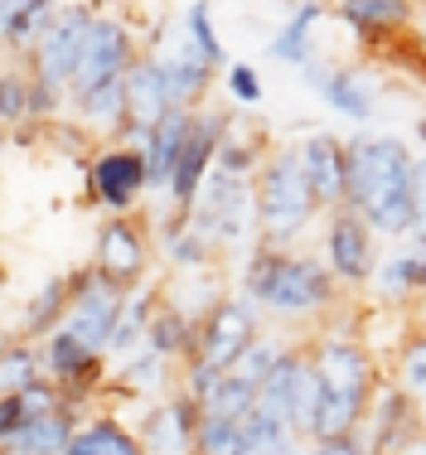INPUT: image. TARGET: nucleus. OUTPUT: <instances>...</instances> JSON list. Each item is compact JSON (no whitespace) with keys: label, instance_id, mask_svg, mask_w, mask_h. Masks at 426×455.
Returning a JSON list of instances; mask_svg holds the SVG:
<instances>
[{"label":"nucleus","instance_id":"1","mask_svg":"<svg viewBox=\"0 0 426 455\" xmlns=\"http://www.w3.org/2000/svg\"><path fill=\"white\" fill-rule=\"evenodd\" d=\"M412 165L398 140H358L349 146V199L364 223L383 233H407L417 228L412 213Z\"/></svg>","mask_w":426,"mask_h":455},{"label":"nucleus","instance_id":"2","mask_svg":"<svg viewBox=\"0 0 426 455\" xmlns=\"http://www.w3.org/2000/svg\"><path fill=\"white\" fill-rule=\"evenodd\" d=\"M315 373L325 383V403H320V417H315L310 436H320V446L325 441H344L358 407H364V393H368V363L354 344L330 339L315 354Z\"/></svg>","mask_w":426,"mask_h":455},{"label":"nucleus","instance_id":"3","mask_svg":"<svg viewBox=\"0 0 426 455\" xmlns=\"http://www.w3.org/2000/svg\"><path fill=\"white\" fill-rule=\"evenodd\" d=\"M315 204L320 199H315L310 180H305L301 150H286V156L271 160L267 180H261V194H257V223L271 237H291V233H301V223L310 219Z\"/></svg>","mask_w":426,"mask_h":455},{"label":"nucleus","instance_id":"4","mask_svg":"<svg viewBox=\"0 0 426 455\" xmlns=\"http://www.w3.org/2000/svg\"><path fill=\"white\" fill-rule=\"evenodd\" d=\"M247 286H253L257 300H267L271 310L281 315H301V310L330 300V281H325L320 267L310 262H291V257H277V252H261L247 272Z\"/></svg>","mask_w":426,"mask_h":455},{"label":"nucleus","instance_id":"5","mask_svg":"<svg viewBox=\"0 0 426 455\" xmlns=\"http://www.w3.org/2000/svg\"><path fill=\"white\" fill-rule=\"evenodd\" d=\"M126 73L131 68H126V35H122V25H112V20H92V25H87V39H83L78 78H73L78 97L107 88V83H122Z\"/></svg>","mask_w":426,"mask_h":455},{"label":"nucleus","instance_id":"6","mask_svg":"<svg viewBox=\"0 0 426 455\" xmlns=\"http://www.w3.org/2000/svg\"><path fill=\"white\" fill-rule=\"evenodd\" d=\"M253 315L247 306L237 300H223V306L209 315V330H204V344H199V368L209 373H233V363L253 349Z\"/></svg>","mask_w":426,"mask_h":455},{"label":"nucleus","instance_id":"7","mask_svg":"<svg viewBox=\"0 0 426 455\" xmlns=\"http://www.w3.org/2000/svg\"><path fill=\"white\" fill-rule=\"evenodd\" d=\"M87 25H92V20H87L83 10H68L63 20H53V25L44 29V39H39V78H44V88L78 78Z\"/></svg>","mask_w":426,"mask_h":455},{"label":"nucleus","instance_id":"8","mask_svg":"<svg viewBox=\"0 0 426 455\" xmlns=\"http://www.w3.org/2000/svg\"><path fill=\"white\" fill-rule=\"evenodd\" d=\"M301 165H305V180H310L315 199L320 204H334L349 194V150L330 136H310L301 150Z\"/></svg>","mask_w":426,"mask_h":455},{"label":"nucleus","instance_id":"9","mask_svg":"<svg viewBox=\"0 0 426 455\" xmlns=\"http://www.w3.org/2000/svg\"><path fill=\"white\" fill-rule=\"evenodd\" d=\"M218 136H223V122H218V116L194 122V136H189V146H184V156H180L174 180H170V189H174V199H180V204L199 199L204 180H209V160H213V150H218Z\"/></svg>","mask_w":426,"mask_h":455},{"label":"nucleus","instance_id":"10","mask_svg":"<svg viewBox=\"0 0 426 455\" xmlns=\"http://www.w3.org/2000/svg\"><path fill=\"white\" fill-rule=\"evenodd\" d=\"M117 320H122V300H117V291H112V286H87L83 300L73 306L68 334H73V339H83L87 349L97 354L102 344H112Z\"/></svg>","mask_w":426,"mask_h":455},{"label":"nucleus","instance_id":"11","mask_svg":"<svg viewBox=\"0 0 426 455\" xmlns=\"http://www.w3.org/2000/svg\"><path fill=\"white\" fill-rule=\"evenodd\" d=\"M146 180H150L146 156H136V150H112V156H102V160H97V170H92L97 194H102L112 209H126V204L146 189Z\"/></svg>","mask_w":426,"mask_h":455},{"label":"nucleus","instance_id":"12","mask_svg":"<svg viewBox=\"0 0 426 455\" xmlns=\"http://www.w3.org/2000/svg\"><path fill=\"white\" fill-rule=\"evenodd\" d=\"M126 107H131L136 122L150 126V132L174 112V92H170L165 73H160V63H136V68L126 73Z\"/></svg>","mask_w":426,"mask_h":455},{"label":"nucleus","instance_id":"13","mask_svg":"<svg viewBox=\"0 0 426 455\" xmlns=\"http://www.w3.org/2000/svg\"><path fill=\"white\" fill-rule=\"evenodd\" d=\"M330 262L334 272L358 281L374 272V247H368V223L358 219V213H340V219L330 223Z\"/></svg>","mask_w":426,"mask_h":455},{"label":"nucleus","instance_id":"14","mask_svg":"<svg viewBox=\"0 0 426 455\" xmlns=\"http://www.w3.org/2000/svg\"><path fill=\"white\" fill-rule=\"evenodd\" d=\"M189 136H194V116H184L180 107H174L165 122L146 136V170H150V180H174Z\"/></svg>","mask_w":426,"mask_h":455},{"label":"nucleus","instance_id":"15","mask_svg":"<svg viewBox=\"0 0 426 455\" xmlns=\"http://www.w3.org/2000/svg\"><path fill=\"white\" fill-rule=\"evenodd\" d=\"M97 262H102V276L112 281V286L136 281V276H141V262H146V252H141V237L131 233L126 223H107V228H102V243H97Z\"/></svg>","mask_w":426,"mask_h":455},{"label":"nucleus","instance_id":"16","mask_svg":"<svg viewBox=\"0 0 426 455\" xmlns=\"http://www.w3.org/2000/svg\"><path fill=\"white\" fill-rule=\"evenodd\" d=\"M305 378V363L296 359V354H281V363L271 368V378L261 383L257 393V411H267V417H281L291 427V403H296V387Z\"/></svg>","mask_w":426,"mask_h":455},{"label":"nucleus","instance_id":"17","mask_svg":"<svg viewBox=\"0 0 426 455\" xmlns=\"http://www.w3.org/2000/svg\"><path fill=\"white\" fill-rule=\"evenodd\" d=\"M73 436L78 431L68 427V417L63 411H53V417H44V421H29L25 431H20L15 441H10V455H63L73 446Z\"/></svg>","mask_w":426,"mask_h":455},{"label":"nucleus","instance_id":"18","mask_svg":"<svg viewBox=\"0 0 426 455\" xmlns=\"http://www.w3.org/2000/svg\"><path fill=\"white\" fill-rule=\"evenodd\" d=\"M150 451L156 455H184L189 451V441H199V427H194V417L184 407H165L150 417V431H146Z\"/></svg>","mask_w":426,"mask_h":455},{"label":"nucleus","instance_id":"19","mask_svg":"<svg viewBox=\"0 0 426 455\" xmlns=\"http://www.w3.org/2000/svg\"><path fill=\"white\" fill-rule=\"evenodd\" d=\"M63 455H141V446H136V436H126L112 421H92V427H83L73 436V446Z\"/></svg>","mask_w":426,"mask_h":455},{"label":"nucleus","instance_id":"20","mask_svg":"<svg viewBox=\"0 0 426 455\" xmlns=\"http://www.w3.org/2000/svg\"><path fill=\"white\" fill-rule=\"evenodd\" d=\"M378 286H383V291L426 286V237H417L402 257H388V267L378 272Z\"/></svg>","mask_w":426,"mask_h":455},{"label":"nucleus","instance_id":"21","mask_svg":"<svg viewBox=\"0 0 426 455\" xmlns=\"http://www.w3.org/2000/svg\"><path fill=\"white\" fill-rule=\"evenodd\" d=\"M44 359H49V373H59V378H83L87 368H92V349L63 330V334H53V339H49V354H44Z\"/></svg>","mask_w":426,"mask_h":455},{"label":"nucleus","instance_id":"22","mask_svg":"<svg viewBox=\"0 0 426 455\" xmlns=\"http://www.w3.org/2000/svg\"><path fill=\"white\" fill-rule=\"evenodd\" d=\"M320 88H325V97H330L334 112L354 116V122H364V116L374 112V107H368L364 83H354V73H330V78H320Z\"/></svg>","mask_w":426,"mask_h":455},{"label":"nucleus","instance_id":"23","mask_svg":"<svg viewBox=\"0 0 426 455\" xmlns=\"http://www.w3.org/2000/svg\"><path fill=\"white\" fill-rule=\"evenodd\" d=\"M199 455H243V421L204 417L199 421Z\"/></svg>","mask_w":426,"mask_h":455},{"label":"nucleus","instance_id":"24","mask_svg":"<svg viewBox=\"0 0 426 455\" xmlns=\"http://www.w3.org/2000/svg\"><path fill=\"white\" fill-rule=\"evenodd\" d=\"M320 20V10L315 5H301L296 15H291V25L281 29L277 39H271V59H291V63H305V35H310V25Z\"/></svg>","mask_w":426,"mask_h":455},{"label":"nucleus","instance_id":"25","mask_svg":"<svg viewBox=\"0 0 426 455\" xmlns=\"http://www.w3.org/2000/svg\"><path fill=\"white\" fill-rule=\"evenodd\" d=\"M277 363H281V349H271V344H253V349L233 363V373H228V378H237V383H247V387H257V393H261V383L271 378V368H277Z\"/></svg>","mask_w":426,"mask_h":455},{"label":"nucleus","instance_id":"26","mask_svg":"<svg viewBox=\"0 0 426 455\" xmlns=\"http://www.w3.org/2000/svg\"><path fill=\"white\" fill-rule=\"evenodd\" d=\"M35 387V354L25 349H10L5 359H0V397H20Z\"/></svg>","mask_w":426,"mask_h":455},{"label":"nucleus","instance_id":"27","mask_svg":"<svg viewBox=\"0 0 426 455\" xmlns=\"http://www.w3.org/2000/svg\"><path fill=\"white\" fill-rule=\"evenodd\" d=\"M146 339H150V354H174V349H184V320L174 315V310H160V315H150L146 324Z\"/></svg>","mask_w":426,"mask_h":455},{"label":"nucleus","instance_id":"28","mask_svg":"<svg viewBox=\"0 0 426 455\" xmlns=\"http://www.w3.org/2000/svg\"><path fill=\"white\" fill-rule=\"evenodd\" d=\"M78 102H83V116H87V122H112V116L126 107V78H122V83H107V88L87 92V97H78Z\"/></svg>","mask_w":426,"mask_h":455},{"label":"nucleus","instance_id":"29","mask_svg":"<svg viewBox=\"0 0 426 455\" xmlns=\"http://www.w3.org/2000/svg\"><path fill=\"white\" fill-rule=\"evenodd\" d=\"M44 29H49V10L44 5H10V15H5V35L15 39H29V35H39L44 39Z\"/></svg>","mask_w":426,"mask_h":455},{"label":"nucleus","instance_id":"30","mask_svg":"<svg viewBox=\"0 0 426 455\" xmlns=\"http://www.w3.org/2000/svg\"><path fill=\"white\" fill-rule=\"evenodd\" d=\"M141 324H150L146 320V300H126L122 320H117V330H112V349H131V344L141 339Z\"/></svg>","mask_w":426,"mask_h":455},{"label":"nucleus","instance_id":"31","mask_svg":"<svg viewBox=\"0 0 426 455\" xmlns=\"http://www.w3.org/2000/svg\"><path fill=\"white\" fill-rule=\"evenodd\" d=\"M189 39L199 44V53H204L209 63L223 59V49H218V39H213V25H209V10H204V5L189 10Z\"/></svg>","mask_w":426,"mask_h":455},{"label":"nucleus","instance_id":"32","mask_svg":"<svg viewBox=\"0 0 426 455\" xmlns=\"http://www.w3.org/2000/svg\"><path fill=\"white\" fill-rule=\"evenodd\" d=\"M29 107H35V97L25 92V83H20L15 73H10V78H0V116H5V122H15V116L29 112Z\"/></svg>","mask_w":426,"mask_h":455},{"label":"nucleus","instance_id":"33","mask_svg":"<svg viewBox=\"0 0 426 455\" xmlns=\"http://www.w3.org/2000/svg\"><path fill=\"white\" fill-rule=\"evenodd\" d=\"M349 25H392L402 20V5H344Z\"/></svg>","mask_w":426,"mask_h":455},{"label":"nucleus","instance_id":"34","mask_svg":"<svg viewBox=\"0 0 426 455\" xmlns=\"http://www.w3.org/2000/svg\"><path fill=\"white\" fill-rule=\"evenodd\" d=\"M59 300H63V281H49V291L29 306V330H39V324H49L59 315Z\"/></svg>","mask_w":426,"mask_h":455},{"label":"nucleus","instance_id":"35","mask_svg":"<svg viewBox=\"0 0 426 455\" xmlns=\"http://www.w3.org/2000/svg\"><path fill=\"white\" fill-rule=\"evenodd\" d=\"M228 88H233V97H243V102H261V83L247 63H233V68H228Z\"/></svg>","mask_w":426,"mask_h":455},{"label":"nucleus","instance_id":"36","mask_svg":"<svg viewBox=\"0 0 426 455\" xmlns=\"http://www.w3.org/2000/svg\"><path fill=\"white\" fill-rule=\"evenodd\" d=\"M402 378H407L412 393H426V339H417L407 349V359H402Z\"/></svg>","mask_w":426,"mask_h":455},{"label":"nucleus","instance_id":"37","mask_svg":"<svg viewBox=\"0 0 426 455\" xmlns=\"http://www.w3.org/2000/svg\"><path fill=\"white\" fill-rule=\"evenodd\" d=\"M412 213H417V233L426 237V160L412 165Z\"/></svg>","mask_w":426,"mask_h":455},{"label":"nucleus","instance_id":"38","mask_svg":"<svg viewBox=\"0 0 426 455\" xmlns=\"http://www.w3.org/2000/svg\"><path fill=\"white\" fill-rule=\"evenodd\" d=\"M174 257H180L184 267H199V262H204V237H199V233L174 237Z\"/></svg>","mask_w":426,"mask_h":455},{"label":"nucleus","instance_id":"39","mask_svg":"<svg viewBox=\"0 0 426 455\" xmlns=\"http://www.w3.org/2000/svg\"><path fill=\"white\" fill-rule=\"evenodd\" d=\"M315 455H368L364 446H358V441L354 436H344V441H325V446L320 451H315Z\"/></svg>","mask_w":426,"mask_h":455},{"label":"nucleus","instance_id":"40","mask_svg":"<svg viewBox=\"0 0 426 455\" xmlns=\"http://www.w3.org/2000/svg\"><path fill=\"white\" fill-rule=\"evenodd\" d=\"M5 15H10V5H0V25H5Z\"/></svg>","mask_w":426,"mask_h":455},{"label":"nucleus","instance_id":"41","mask_svg":"<svg viewBox=\"0 0 426 455\" xmlns=\"http://www.w3.org/2000/svg\"><path fill=\"white\" fill-rule=\"evenodd\" d=\"M422 421H426V407H422Z\"/></svg>","mask_w":426,"mask_h":455}]
</instances>
